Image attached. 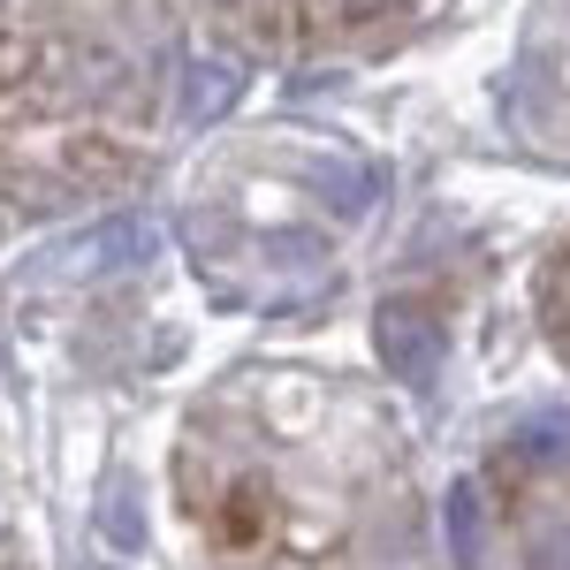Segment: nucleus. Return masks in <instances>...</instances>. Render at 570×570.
<instances>
[{"instance_id": "nucleus-1", "label": "nucleus", "mask_w": 570, "mask_h": 570, "mask_svg": "<svg viewBox=\"0 0 570 570\" xmlns=\"http://www.w3.org/2000/svg\"><path fill=\"white\" fill-rule=\"evenodd\" d=\"M153 244H160V228H153L145 214H107V220H91V228H77V236H61V244H46L39 259H31V282L85 289V282H107V274L145 266Z\"/></svg>"}, {"instance_id": "nucleus-2", "label": "nucleus", "mask_w": 570, "mask_h": 570, "mask_svg": "<svg viewBox=\"0 0 570 570\" xmlns=\"http://www.w3.org/2000/svg\"><path fill=\"white\" fill-rule=\"evenodd\" d=\"M373 351H381V373H395L403 389H426L441 373V357H449V327L419 297H381V312H373Z\"/></svg>"}, {"instance_id": "nucleus-3", "label": "nucleus", "mask_w": 570, "mask_h": 570, "mask_svg": "<svg viewBox=\"0 0 570 570\" xmlns=\"http://www.w3.org/2000/svg\"><path fill=\"white\" fill-rule=\"evenodd\" d=\"M236 91H244V69H236L228 53L190 61V77H183V122H214V115H228Z\"/></svg>"}, {"instance_id": "nucleus-4", "label": "nucleus", "mask_w": 570, "mask_h": 570, "mask_svg": "<svg viewBox=\"0 0 570 570\" xmlns=\"http://www.w3.org/2000/svg\"><path fill=\"white\" fill-rule=\"evenodd\" d=\"M449 518H456V563H480V494H472V487H456Z\"/></svg>"}]
</instances>
